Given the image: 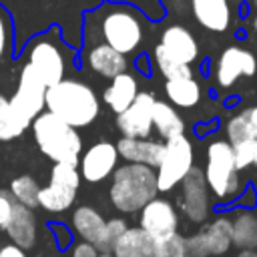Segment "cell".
<instances>
[{"instance_id":"cell-1","label":"cell","mask_w":257,"mask_h":257,"mask_svg":"<svg viewBox=\"0 0 257 257\" xmlns=\"http://www.w3.org/2000/svg\"><path fill=\"white\" fill-rule=\"evenodd\" d=\"M84 44L102 42L118 50L120 54L141 52L147 34V16L124 2H104L98 8L84 14Z\"/></svg>"},{"instance_id":"cell-2","label":"cell","mask_w":257,"mask_h":257,"mask_svg":"<svg viewBox=\"0 0 257 257\" xmlns=\"http://www.w3.org/2000/svg\"><path fill=\"white\" fill-rule=\"evenodd\" d=\"M44 110L56 114L74 128L88 126L100 112V98L94 88L76 78H62L46 88Z\"/></svg>"},{"instance_id":"cell-3","label":"cell","mask_w":257,"mask_h":257,"mask_svg":"<svg viewBox=\"0 0 257 257\" xmlns=\"http://www.w3.org/2000/svg\"><path fill=\"white\" fill-rule=\"evenodd\" d=\"M22 58L24 64H30L42 76L46 86H52L66 78V72L74 60V50L64 42L60 28L50 26L48 30L28 40Z\"/></svg>"},{"instance_id":"cell-4","label":"cell","mask_w":257,"mask_h":257,"mask_svg":"<svg viewBox=\"0 0 257 257\" xmlns=\"http://www.w3.org/2000/svg\"><path fill=\"white\" fill-rule=\"evenodd\" d=\"M108 197L116 211L120 213H137L149 201H153L159 193L157 187V171L139 163H124L114 169L110 175Z\"/></svg>"},{"instance_id":"cell-5","label":"cell","mask_w":257,"mask_h":257,"mask_svg":"<svg viewBox=\"0 0 257 257\" xmlns=\"http://www.w3.org/2000/svg\"><path fill=\"white\" fill-rule=\"evenodd\" d=\"M36 147L44 157H48L54 163H72L78 165V159L82 155V137L78 128L66 124L56 114L42 110L32 122H30Z\"/></svg>"},{"instance_id":"cell-6","label":"cell","mask_w":257,"mask_h":257,"mask_svg":"<svg viewBox=\"0 0 257 257\" xmlns=\"http://www.w3.org/2000/svg\"><path fill=\"white\" fill-rule=\"evenodd\" d=\"M203 175L215 199L229 201L241 195L243 185L239 179V171L235 167L233 147L227 141L215 139L207 145V161H205Z\"/></svg>"},{"instance_id":"cell-7","label":"cell","mask_w":257,"mask_h":257,"mask_svg":"<svg viewBox=\"0 0 257 257\" xmlns=\"http://www.w3.org/2000/svg\"><path fill=\"white\" fill-rule=\"evenodd\" d=\"M78 165L72 163H54L50 169L48 185L38 191V207L48 213H62L70 209L80 187Z\"/></svg>"},{"instance_id":"cell-8","label":"cell","mask_w":257,"mask_h":257,"mask_svg":"<svg viewBox=\"0 0 257 257\" xmlns=\"http://www.w3.org/2000/svg\"><path fill=\"white\" fill-rule=\"evenodd\" d=\"M193 163H195L193 143L185 135L165 141V151H163L161 163L155 169L159 193L173 191L187 177V173L195 167Z\"/></svg>"},{"instance_id":"cell-9","label":"cell","mask_w":257,"mask_h":257,"mask_svg":"<svg viewBox=\"0 0 257 257\" xmlns=\"http://www.w3.org/2000/svg\"><path fill=\"white\" fill-rule=\"evenodd\" d=\"M46 88L48 86L42 76L30 64H22L16 88L10 96V106L26 126H30V122L44 110Z\"/></svg>"},{"instance_id":"cell-10","label":"cell","mask_w":257,"mask_h":257,"mask_svg":"<svg viewBox=\"0 0 257 257\" xmlns=\"http://www.w3.org/2000/svg\"><path fill=\"white\" fill-rule=\"evenodd\" d=\"M257 74V58L243 46H227L215 62V82L221 88H231L241 76L253 78Z\"/></svg>"},{"instance_id":"cell-11","label":"cell","mask_w":257,"mask_h":257,"mask_svg":"<svg viewBox=\"0 0 257 257\" xmlns=\"http://www.w3.org/2000/svg\"><path fill=\"white\" fill-rule=\"evenodd\" d=\"M181 185V209L193 223H205L211 213V191L201 169L193 167Z\"/></svg>"},{"instance_id":"cell-12","label":"cell","mask_w":257,"mask_h":257,"mask_svg":"<svg viewBox=\"0 0 257 257\" xmlns=\"http://www.w3.org/2000/svg\"><path fill=\"white\" fill-rule=\"evenodd\" d=\"M155 94L147 90H139L137 98L116 114V128L122 137L131 139H149L153 133V106Z\"/></svg>"},{"instance_id":"cell-13","label":"cell","mask_w":257,"mask_h":257,"mask_svg":"<svg viewBox=\"0 0 257 257\" xmlns=\"http://www.w3.org/2000/svg\"><path fill=\"white\" fill-rule=\"evenodd\" d=\"M118 159L120 157L116 145L108 141H98L80 155L78 159L80 177L88 183H100L114 173V169L118 167Z\"/></svg>"},{"instance_id":"cell-14","label":"cell","mask_w":257,"mask_h":257,"mask_svg":"<svg viewBox=\"0 0 257 257\" xmlns=\"http://www.w3.org/2000/svg\"><path fill=\"white\" fill-rule=\"evenodd\" d=\"M153 241L169 237L177 233L179 227V215L171 201L155 197L141 209V225H139Z\"/></svg>"},{"instance_id":"cell-15","label":"cell","mask_w":257,"mask_h":257,"mask_svg":"<svg viewBox=\"0 0 257 257\" xmlns=\"http://www.w3.org/2000/svg\"><path fill=\"white\" fill-rule=\"evenodd\" d=\"M82 64L84 68L92 70L94 74L102 76V78H112L120 72H126V56L120 54L118 50H114L108 44L102 42H90L84 44L82 48Z\"/></svg>"},{"instance_id":"cell-16","label":"cell","mask_w":257,"mask_h":257,"mask_svg":"<svg viewBox=\"0 0 257 257\" xmlns=\"http://www.w3.org/2000/svg\"><path fill=\"white\" fill-rule=\"evenodd\" d=\"M72 227L78 233V237L90 243L98 253H110V245L106 241V221L94 207L82 205L74 209Z\"/></svg>"},{"instance_id":"cell-17","label":"cell","mask_w":257,"mask_h":257,"mask_svg":"<svg viewBox=\"0 0 257 257\" xmlns=\"http://www.w3.org/2000/svg\"><path fill=\"white\" fill-rule=\"evenodd\" d=\"M195 22L215 34L227 32L233 22L231 0H189Z\"/></svg>"},{"instance_id":"cell-18","label":"cell","mask_w":257,"mask_h":257,"mask_svg":"<svg viewBox=\"0 0 257 257\" xmlns=\"http://www.w3.org/2000/svg\"><path fill=\"white\" fill-rule=\"evenodd\" d=\"M118 157L126 163H139L157 169L161 163L165 143L161 141H151V139H131V137H120L116 143Z\"/></svg>"},{"instance_id":"cell-19","label":"cell","mask_w":257,"mask_h":257,"mask_svg":"<svg viewBox=\"0 0 257 257\" xmlns=\"http://www.w3.org/2000/svg\"><path fill=\"white\" fill-rule=\"evenodd\" d=\"M159 44L169 54H173L175 58H179V60H183L187 64H193L199 58V42H197V38L193 36V32L189 28H185L181 24L167 26L161 32Z\"/></svg>"},{"instance_id":"cell-20","label":"cell","mask_w":257,"mask_h":257,"mask_svg":"<svg viewBox=\"0 0 257 257\" xmlns=\"http://www.w3.org/2000/svg\"><path fill=\"white\" fill-rule=\"evenodd\" d=\"M4 233L10 237V241L20 249H32L36 243V215L30 207H24L16 203L14 213L10 221L4 227Z\"/></svg>"},{"instance_id":"cell-21","label":"cell","mask_w":257,"mask_h":257,"mask_svg":"<svg viewBox=\"0 0 257 257\" xmlns=\"http://www.w3.org/2000/svg\"><path fill=\"white\" fill-rule=\"evenodd\" d=\"M139 94V82L131 72H120L110 78V84L102 92L104 104L114 112H122Z\"/></svg>"},{"instance_id":"cell-22","label":"cell","mask_w":257,"mask_h":257,"mask_svg":"<svg viewBox=\"0 0 257 257\" xmlns=\"http://www.w3.org/2000/svg\"><path fill=\"white\" fill-rule=\"evenodd\" d=\"M110 255L112 257H157L155 241L141 227H128L112 245Z\"/></svg>"},{"instance_id":"cell-23","label":"cell","mask_w":257,"mask_h":257,"mask_svg":"<svg viewBox=\"0 0 257 257\" xmlns=\"http://www.w3.org/2000/svg\"><path fill=\"white\" fill-rule=\"evenodd\" d=\"M153 131H157V135L163 141H169V139L185 135V120H183V116L177 112V108L171 102L155 100V106H153Z\"/></svg>"},{"instance_id":"cell-24","label":"cell","mask_w":257,"mask_h":257,"mask_svg":"<svg viewBox=\"0 0 257 257\" xmlns=\"http://www.w3.org/2000/svg\"><path fill=\"white\" fill-rule=\"evenodd\" d=\"M165 94L173 106L179 108H193L201 102V84L191 78H175L165 80Z\"/></svg>"},{"instance_id":"cell-25","label":"cell","mask_w":257,"mask_h":257,"mask_svg":"<svg viewBox=\"0 0 257 257\" xmlns=\"http://www.w3.org/2000/svg\"><path fill=\"white\" fill-rule=\"evenodd\" d=\"M201 233L207 241L211 255H223L233 245V223L227 215H219L217 219H213Z\"/></svg>"},{"instance_id":"cell-26","label":"cell","mask_w":257,"mask_h":257,"mask_svg":"<svg viewBox=\"0 0 257 257\" xmlns=\"http://www.w3.org/2000/svg\"><path fill=\"white\" fill-rule=\"evenodd\" d=\"M233 245L239 249H257V215L239 211L233 219Z\"/></svg>"},{"instance_id":"cell-27","label":"cell","mask_w":257,"mask_h":257,"mask_svg":"<svg viewBox=\"0 0 257 257\" xmlns=\"http://www.w3.org/2000/svg\"><path fill=\"white\" fill-rule=\"evenodd\" d=\"M153 58L155 64L159 68V72L163 74L165 80H175V78H191L193 76V68L191 64L175 58L173 54H169L161 44H157L153 48Z\"/></svg>"},{"instance_id":"cell-28","label":"cell","mask_w":257,"mask_h":257,"mask_svg":"<svg viewBox=\"0 0 257 257\" xmlns=\"http://www.w3.org/2000/svg\"><path fill=\"white\" fill-rule=\"evenodd\" d=\"M28 126L18 118V114L10 106V98L0 92V141L18 139Z\"/></svg>"},{"instance_id":"cell-29","label":"cell","mask_w":257,"mask_h":257,"mask_svg":"<svg viewBox=\"0 0 257 257\" xmlns=\"http://www.w3.org/2000/svg\"><path fill=\"white\" fill-rule=\"evenodd\" d=\"M38 191H40V185L30 175H20L10 183V195L16 199V203L30 209L38 207Z\"/></svg>"},{"instance_id":"cell-30","label":"cell","mask_w":257,"mask_h":257,"mask_svg":"<svg viewBox=\"0 0 257 257\" xmlns=\"http://www.w3.org/2000/svg\"><path fill=\"white\" fill-rule=\"evenodd\" d=\"M14 52V24L10 12L0 4V64Z\"/></svg>"},{"instance_id":"cell-31","label":"cell","mask_w":257,"mask_h":257,"mask_svg":"<svg viewBox=\"0 0 257 257\" xmlns=\"http://www.w3.org/2000/svg\"><path fill=\"white\" fill-rule=\"evenodd\" d=\"M233 147V157H235V167L237 171L249 169V167H257V139H245L239 141Z\"/></svg>"},{"instance_id":"cell-32","label":"cell","mask_w":257,"mask_h":257,"mask_svg":"<svg viewBox=\"0 0 257 257\" xmlns=\"http://www.w3.org/2000/svg\"><path fill=\"white\" fill-rule=\"evenodd\" d=\"M225 135H227V143L229 145H235L239 141H245V139H251V133H249V124H247V108L233 114L227 124H225Z\"/></svg>"},{"instance_id":"cell-33","label":"cell","mask_w":257,"mask_h":257,"mask_svg":"<svg viewBox=\"0 0 257 257\" xmlns=\"http://www.w3.org/2000/svg\"><path fill=\"white\" fill-rule=\"evenodd\" d=\"M155 255L157 257H185V237L173 233L169 237L155 241Z\"/></svg>"},{"instance_id":"cell-34","label":"cell","mask_w":257,"mask_h":257,"mask_svg":"<svg viewBox=\"0 0 257 257\" xmlns=\"http://www.w3.org/2000/svg\"><path fill=\"white\" fill-rule=\"evenodd\" d=\"M209 255L211 253L201 231L185 239V257H209Z\"/></svg>"},{"instance_id":"cell-35","label":"cell","mask_w":257,"mask_h":257,"mask_svg":"<svg viewBox=\"0 0 257 257\" xmlns=\"http://www.w3.org/2000/svg\"><path fill=\"white\" fill-rule=\"evenodd\" d=\"M16 207V199L10 195V191H0V229L6 227Z\"/></svg>"},{"instance_id":"cell-36","label":"cell","mask_w":257,"mask_h":257,"mask_svg":"<svg viewBox=\"0 0 257 257\" xmlns=\"http://www.w3.org/2000/svg\"><path fill=\"white\" fill-rule=\"evenodd\" d=\"M128 229V225H126V221L124 219H108L106 221V241H108V245H110V251H112V245L116 243V239L124 233Z\"/></svg>"},{"instance_id":"cell-37","label":"cell","mask_w":257,"mask_h":257,"mask_svg":"<svg viewBox=\"0 0 257 257\" xmlns=\"http://www.w3.org/2000/svg\"><path fill=\"white\" fill-rule=\"evenodd\" d=\"M72 257H100V253H98L90 243L82 241V243L74 245V249H72Z\"/></svg>"},{"instance_id":"cell-38","label":"cell","mask_w":257,"mask_h":257,"mask_svg":"<svg viewBox=\"0 0 257 257\" xmlns=\"http://www.w3.org/2000/svg\"><path fill=\"white\" fill-rule=\"evenodd\" d=\"M0 257H26V251L16 247L14 243H8L0 247Z\"/></svg>"},{"instance_id":"cell-39","label":"cell","mask_w":257,"mask_h":257,"mask_svg":"<svg viewBox=\"0 0 257 257\" xmlns=\"http://www.w3.org/2000/svg\"><path fill=\"white\" fill-rule=\"evenodd\" d=\"M247 124H249V133L253 139H257V104L247 108Z\"/></svg>"},{"instance_id":"cell-40","label":"cell","mask_w":257,"mask_h":257,"mask_svg":"<svg viewBox=\"0 0 257 257\" xmlns=\"http://www.w3.org/2000/svg\"><path fill=\"white\" fill-rule=\"evenodd\" d=\"M52 231H54V237H58V239H60V245L70 243V233H68V229H66L64 225L54 223V225H52Z\"/></svg>"},{"instance_id":"cell-41","label":"cell","mask_w":257,"mask_h":257,"mask_svg":"<svg viewBox=\"0 0 257 257\" xmlns=\"http://www.w3.org/2000/svg\"><path fill=\"white\" fill-rule=\"evenodd\" d=\"M237 257H257V249H241Z\"/></svg>"},{"instance_id":"cell-42","label":"cell","mask_w":257,"mask_h":257,"mask_svg":"<svg viewBox=\"0 0 257 257\" xmlns=\"http://www.w3.org/2000/svg\"><path fill=\"white\" fill-rule=\"evenodd\" d=\"M253 30H255V34H257V16L253 18Z\"/></svg>"},{"instance_id":"cell-43","label":"cell","mask_w":257,"mask_h":257,"mask_svg":"<svg viewBox=\"0 0 257 257\" xmlns=\"http://www.w3.org/2000/svg\"><path fill=\"white\" fill-rule=\"evenodd\" d=\"M251 4H253V8L257 10V0H251Z\"/></svg>"}]
</instances>
